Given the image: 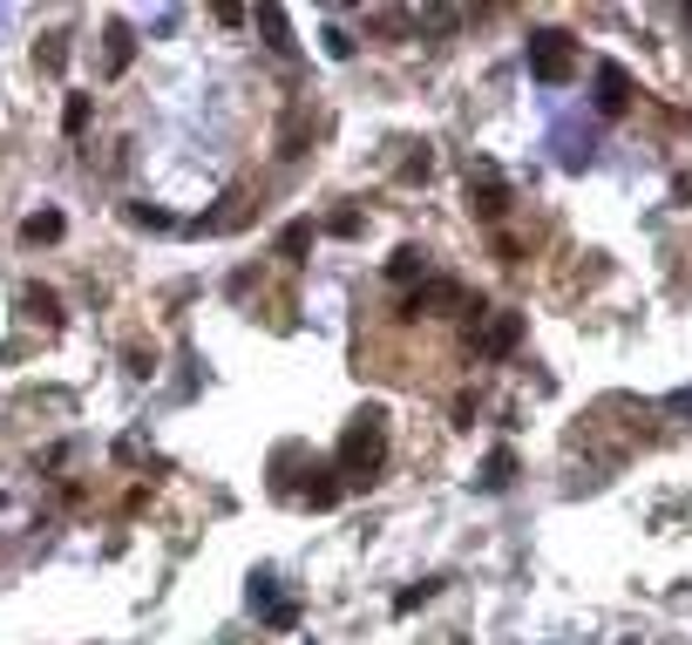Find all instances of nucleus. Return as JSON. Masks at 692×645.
Returning a JSON list of instances; mask_svg holds the SVG:
<instances>
[{"label": "nucleus", "instance_id": "obj_10", "mask_svg": "<svg viewBox=\"0 0 692 645\" xmlns=\"http://www.w3.org/2000/svg\"><path fill=\"white\" fill-rule=\"evenodd\" d=\"M62 231H68V218H62V211H34V218L21 225V238H28V245H55Z\"/></svg>", "mask_w": 692, "mask_h": 645}, {"label": "nucleus", "instance_id": "obj_2", "mask_svg": "<svg viewBox=\"0 0 692 645\" xmlns=\"http://www.w3.org/2000/svg\"><path fill=\"white\" fill-rule=\"evenodd\" d=\"M529 75H537V83H570V75H578V48H570V34H557V28L529 34Z\"/></svg>", "mask_w": 692, "mask_h": 645}, {"label": "nucleus", "instance_id": "obj_1", "mask_svg": "<svg viewBox=\"0 0 692 645\" xmlns=\"http://www.w3.org/2000/svg\"><path fill=\"white\" fill-rule=\"evenodd\" d=\"M381 462H387V408H360L347 422V435H340V475L374 482Z\"/></svg>", "mask_w": 692, "mask_h": 645}, {"label": "nucleus", "instance_id": "obj_6", "mask_svg": "<svg viewBox=\"0 0 692 645\" xmlns=\"http://www.w3.org/2000/svg\"><path fill=\"white\" fill-rule=\"evenodd\" d=\"M130 62H136V34H130V28H122V21H116V28L102 34V75H109V83H116V75H122V68H130Z\"/></svg>", "mask_w": 692, "mask_h": 645}, {"label": "nucleus", "instance_id": "obj_22", "mask_svg": "<svg viewBox=\"0 0 692 645\" xmlns=\"http://www.w3.org/2000/svg\"><path fill=\"white\" fill-rule=\"evenodd\" d=\"M496 259H503V265H516V259H523V245H516L509 231H496Z\"/></svg>", "mask_w": 692, "mask_h": 645}, {"label": "nucleus", "instance_id": "obj_4", "mask_svg": "<svg viewBox=\"0 0 692 645\" xmlns=\"http://www.w3.org/2000/svg\"><path fill=\"white\" fill-rule=\"evenodd\" d=\"M625 109H631V68L597 62V116H625Z\"/></svg>", "mask_w": 692, "mask_h": 645}, {"label": "nucleus", "instance_id": "obj_12", "mask_svg": "<svg viewBox=\"0 0 692 645\" xmlns=\"http://www.w3.org/2000/svg\"><path fill=\"white\" fill-rule=\"evenodd\" d=\"M509 482H516V456H509V449H496V456L482 462V490L496 496V490H509Z\"/></svg>", "mask_w": 692, "mask_h": 645}, {"label": "nucleus", "instance_id": "obj_3", "mask_svg": "<svg viewBox=\"0 0 692 645\" xmlns=\"http://www.w3.org/2000/svg\"><path fill=\"white\" fill-rule=\"evenodd\" d=\"M469 211H475L482 225H503V211H509V184L488 171V164L469 171Z\"/></svg>", "mask_w": 692, "mask_h": 645}, {"label": "nucleus", "instance_id": "obj_7", "mask_svg": "<svg viewBox=\"0 0 692 645\" xmlns=\"http://www.w3.org/2000/svg\"><path fill=\"white\" fill-rule=\"evenodd\" d=\"M244 218H252V190H231L224 205L211 211V218H197V231H238Z\"/></svg>", "mask_w": 692, "mask_h": 645}, {"label": "nucleus", "instance_id": "obj_8", "mask_svg": "<svg viewBox=\"0 0 692 645\" xmlns=\"http://www.w3.org/2000/svg\"><path fill=\"white\" fill-rule=\"evenodd\" d=\"M387 278H394V286H415V278H428V252H421V245H400V252L387 259Z\"/></svg>", "mask_w": 692, "mask_h": 645}, {"label": "nucleus", "instance_id": "obj_11", "mask_svg": "<svg viewBox=\"0 0 692 645\" xmlns=\"http://www.w3.org/2000/svg\"><path fill=\"white\" fill-rule=\"evenodd\" d=\"M306 252H312V225H306V218H293V225L278 231V259H293V265H299Z\"/></svg>", "mask_w": 692, "mask_h": 645}, {"label": "nucleus", "instance_id": "obj_13", "mask_svg": "<svg viewBox=\"0 0 692 645\" xmlns=\"http://www.w3.org/2000/svg\"><path fill=\"white\" fill-rule=\"evenodd\" d=\"M259 28H265L272 55H293V28H285V14H278V8H259Z\"/></svg>", "mask_w": 692, "mask_h": 645}, {"label": "nucleus", "instance_id": "obj_9", "mask_svg": "<svg viewBox=\"0 0 692 645\" xmlns=\"http://www.w3.org/2000/svg\"><path fill=\"white\" fill-rule=\"evenodd\" d=\"M21 313L41 319V327H62V299H55L48 286H21Z\"/></svg>", "mask_w": 692, "mask_h": 645}, {"label": "nucleus", "instance_id": "obj_21", "mask_svg": "<svg viewBox=\"0 0 692 645\" xmlns=\"http://www.w3.org/2000/svg\"><path fill=\"white\" fill-rule=\"evenodd\" d=\"M122 360H130V374H136V381H143V374H156V353H150V347H130Z\"/></svg>", "mask_w": 692, "mask_h": 645}, {"label": "nucleus", "instance_id": "obj_15", "mask_svg": "<svg viewBox=\"0 0 692 645\" xmlns=\"http://www.w3.org/2000/svg\"><path fill=\"white\" fill-rule=\"evenodd\" d=\"M435 177V150L415 143V156H400V184H428Z\"/></svg>", "mask_w": 692, "mask_h": 645}, {"label": "nucleus", "instance_id": "obj_19", "mask_svg": "<svg viewBox=\"0 0 692 645\" xmlns=\"http://www.w3.org/2000/svg\"><path fill=\"white\" fill-rule=\"evenodd\" d=\"M435 591H441V578H428V584H415V591H400V612H421Z\"/></svg>", "mask_w": 692, "mask_h": 645}, {"label": "nucleus", "instance_id": "obj_16", "mask_svg": "<svg viewBox=\"0 0 692 645\" xmlns=\"http://www.w3.org/2000/svg\"><path fill=\"white\" fill-rule=\"evenodd\" d=\"M299 150H306V109H293L278 130V156H299Z\"/></svg>", "mask_w": 692, "mask_h": 645}, {"label": "nucleus", "instance_id": "obj_14", "mask_svg": "<svg viewBox=\"0 0 692 645\" xmlns=\"http://www.w3.org/2000/svg\"><path fill=\"white\" fill-rule=\"evenodd\" d=\"M34 62L48 68V75H62L68 68V34H41V48H34Z\"/></svg>", "mask_w": 692, "mask_h": 645}, {"label": "nucleus", "instance_id": "obj_5", "mask_svg": "<svg viewBox=\"0 0 692 645\" xmlns=\"http://www.w3.org/2000/svg\"><path fill=\"white\" fill-rule=\"evenodd\" d=\"M516 340H523V313H496V319L482 327L475 353H482V360H503V353H516Z\"/></svg>", "mask_w": 692, "mask_h": 645}, {"label": "nucleus", "instance_id": "obj_18", "mask_svg": "<svg viewBox=\"0 0 692 645\" xmlns=\"http://www.w3.org/2000/svg\"><path fill=\"white\" fill-rule=\"evenodd\" d=\"M89 116H96V109H89V96H68V109H62V130H68V136H81V130H89Z\"/></svg>", "mask_w": 692, "mask_h": 645}, {"label": "nucleus", "instance_id": "obj_20", "mask_svg": "<svg viewBox=\"0 0 692 645\" xmlns=\"http://www.w3.org/2000/svg\"><path fill=\"white\" fill-rule=\"evenodd\" d=\"M326 231H333V238H360V211H333V218H326Z\"/></svg>", "mask_w": 692, "mask_h": 645}, {"label": "nucleus", "instance_id": "obj_17", "mask_svg": "<svg viewBox=\"0 0 692 645\" xmlns=\"http://www.w3.org/2000/svg\"><path fill=\"white\" fill-rule=\"evenodd\" d=\"M312 475H319V482H306V503H312V510H333V503H340V482L326 475V469H312Z\"/></svg>", "mask_w": 692, "mask_h": 645}, {"label": "nucleus", "instance_id": "obj_23", "mask_svg": "<svg viewBox=\"0 0 692 645\" xmlns=\"http://www.w3.org/2000/svg\"><path fill=\"white\" fill-rule=\"evenodd\" d=\"M455 428H475V394H455Z\"/></svg>", "mask_w": 692, "mask_h": 645}]
</instances>
